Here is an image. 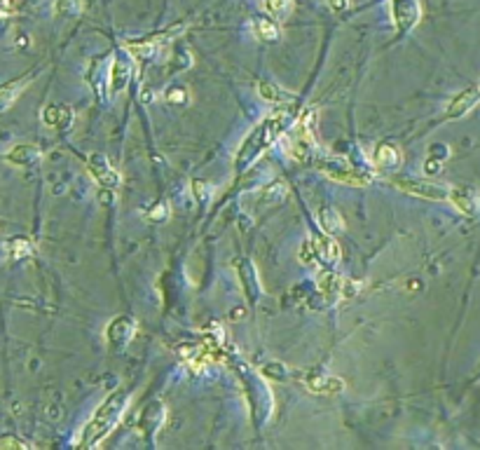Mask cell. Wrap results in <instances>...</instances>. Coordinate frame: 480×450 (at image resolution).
Listing matches in <instances>:
<instances>
[{
    "label": "cell",
    "mask_w": 480,
    "mask_h": 450,
    "mask_svg": "<svg viewBox=\"0 0 480 450\" xmlns=\"http://www.w3.org/2000/svg\"><path fill=\"white\" fill-rule=\"evenodd\" d=\"M291 120H293V113L288 108H284L258 122V125L249 132V137L244 139V144L239 146V150L235 155V169L237 171L249 169L265 150H269V148L279 141V137L286 132L288 125H291Z\"/></svg>",
    "instance_id": "obj_1"
},
{
    "label": "cell",
    "mask_w": 480,
    "mask_h": 450,
    "mask_svg": "<svg viewBox=\"0 0 480 450\" xmlns=\"http://www.w3.org/2000/svg\"><path fill=\"white\" fill-rule=\"evenodd\" d=\"M129 408V392L127 390H118L103 401L98 408L94 410L91 420L85 424L82 434L75 446L78 448H96L106 436L120 424V420L125 417V410Z\"/></svg>",
    "instance_id": "obj_2"
},
{
    "label": "cell",
    "mask_w": 480,
    "mask_h": 450,
    "mask_svg": "<svg viewBox=\"0 0 480 450\" xmlns=\"http://www.w3.org/2000/svg\"><path fill=\"white\" fill-rule=\"evenodd\" d=\"M237 378L242 382L246 392V401H249L251 415H254L256 424H263L272 413V392L267 390V385L263 382L260 375H256L246 363H237Z\"/></svg>",
    "instance_id": "obj_3"
},
{
    "label": "cell",
    "mask_w": 480,
    "mask_h": 450,
    "mask_svg": "<svg viewBox=\"0 0 480 450\" xmlns=\"http://www.w3.org/2000/svg\"><path fill=\"white\" fill-rule=\"evenodd\" d=\"M132 76H134V57L127 52V49H120L115 52V59L110 64V71H108V89L113 96L122 94L129 83H132Z\"/></svg>",
    "instance_id": "obj_4"
},
{
    "label": "cell",
    "mask_w": 480,
    "mask_h": 450,
    "mask_svg": "<svg viewBox=\"0 0 480 450\" xmlns=\"http://www.w3.org/2000/svg\"><path fill=\"white\" fill-rule=\"evenodd\" d=\"M134 333H136V319L120 314L106 326V345L110 352H122L129 343H132Z\"/></svg>",
    "instance_id": "obj_5"
},
{
    "label": "cell",
    "mask_w": 480,
    "mask_h": 450,
    "mask_svg": "<svg viewBox=\"0 0 480 450\" xmlns=\"http://www.w3.org/2000/svg\"><path fill=\"white\" fill-rule=\"evenodd\" d=\"M391 183L398 190L415 197H422V200H432V202H447L450 197V188H443V186H434V183H424L417 181V178H403V176H393Z\"/></svg>",
    "instance_id": "obj_6"
},
{
    "label": "cell",
    "mask_w": 480,
    "mask_h": 450,
    "mask_svg": "<svg viewBox=\"0 0 480 450\" xmlns=\"http://www.w3.org/2000/svg\"><path fill=\"white\" fill-rule=\"evenodd\" d=\"M389 15L401 33H408L422 19L420 0H389Z\"/></svg>",
    "instance_id": "obj_7"
},
{
    "label": "cell",
    "mask_w": 480,
    "mask_h": 450,
    "mask_svg": "<svg viewBox=\"0 0 480 450\" xmlns=\"http://www.w3.org/2000/svg\"><path fill=\"white\" fill-rule=\"evenodd\" d=\"M87 169H89L91 178H94L103 190H118L122 186L120 171L115 169V166L110 164V159L106 155H101V153H94V155L87 159Z\"/></svg>",
    "instance_id": "obj_8"
},
{
    "label": "cell",
    "mask_w": 480,
    "mask_h": 450,
    "mask_svg": "<svg viewBox=\"0 0 480 450\" xmlns=\"http://www.w3.org/2000/svg\"><path fill=\"white\" fill-rule=\"evenodd\" d=\"M321 171L328 178H333L335 183H344V186H354V188H366L368 183L373 181V174L363 169H356V166H340V164H321Z\"/></svg>",
    "instance_id": "obj_9"
},
{
    "label": "cell",
    "mask_w": 480,
    "mask_h": 450,
    "mask_svg": "<svg viewBox=\"0 0 480 450\" xmlns=\"http://www.w3.org/2000/svg\"><path fill=\"white\" fill-rule=\"evenodd\" d=\"M305 385L307 390L314 394H323V397H335V394L344 392V380L337 378V375H328V373H310L305 375Z\"/></svg>",
    "instance_id": "obj_10"
},
{
    "label": "cell",
    "mask_w": 480,
    "mask_h": 450,
    "mask_svg": "<svg viewBox=\"0 0 480 450\" xmlns=\"http://www.w3.org/2000/svg\"><path fill=\"white\" fill-rule=\"evenodd\" d=\"M373 166L377 171H384V174L396 171L401 166V150H398V146L391 144V141L377 144V148L373 150Z\"/></svg>",
    "instance_id": "obj_11"
},
{
    "label": "cell",
    "mask_w": 480,
    "mask_h": 450,
    "mask_svg": "<svg viewBox=\"0 0 480 450\" xmlns=\"http://www.w3.org/2000/svg\"><path fill=\"white\" fill-rule=\"evenodd\" d=\"M237 272L239 279H242V291L246 300H249V305H256L258 298H260V282H258L256 265L249 258H242V261H237Z\"/></svg>",
    "instance_id": "obj_12"
},
{
    "label": "cell",
    "mask_w": 480,
    "mask_h": 450,
    "mask_svg": "<svg viewBox=\"0 0 480 450\" xmlns=\"http://www.w3.org/2000/svg\"><path fill=\"white\" fill-rule=\"evenodd\" d=\"M478 101H480V89L471 87V89L459 92V94H454L452 101L447 103L445 118H447V120H459V118H464L466 113H471V110L478 106Z\"/></svg>",
    "instance_id": "obj_13"
},
{
    "label": "cell",
    "mask_w": 480,
    "mask_h": 450,
    "mask_svg": "<svg viewBox=\"0 0 480 450\" xmlns=\"http://www.w3.org/2000/svg\"><path fill=\"white\" fill-rule=\"evenodd\" d=\"M167 420V408H164L162 401H152L145 406V410L141 413V420H139V431L143 436L148 434H155V431L162 427V422Z\"/></svg>",
    "instance_id": "obj_14"
},
{
    "label": "cell",
    "mask_w": 480,
    "mask_h": 450,
    "mask_svg": "<svg viewBox=\"0 0 480 450\" xmlns=\"http://www.w3.org/2000/svg\"><path fill=\"white\" fill-rule=\"evenodd\" d=\"M447 202H452L466 216H480V193L471 188H450Z\"/></svg>",
    "instance_id": "obj_15"
},
{
    "label": "cell",
    "mask_w": 480,
    "mask_h": 450,
    "mask_svg": "<svg viewBox=\"0 0 480 450\" xmlns=\"http://www.w3.org/2000/svg\"><path fill=\"white\" fill-rule=\"evenodd\" d=\"M42 122L52 129H69L73 125V108L66 106V103H52L42 110Z\"/></svg>",
    "instance_id": "obj_16"
},
{
    "label": "cell",
    "mask_w": 480,
    "mask_h": 450,
    "mask_svg": "<svg viewBox=\"0 0 480 450\" xmlns=\"http://www.w3.org/2000/svg\"><path fill=\"white\" fill-rule=\"evenodd\" d=\"M344 282L347 279H342L340 275H335V272H321L319 275V279H317V288H319V293L323 295L326 300H344Z\"/></svg>",
    "instance_id": "obj_17"
},
{
    "label": "cell",
    "mask_w": 480,
    "mask_h": 450,
    "mask_svg": "<svg viewBox=\"0 0 480 450\" xmlns=\"http://www.w3.org/2000/svg\"><path fill=\"white\" fill-rule=\"evenodd\" d=\"M42 157L40 148L33 144H17L15 148L8 150V162L15 166H33L38 164Z\"/></svg>",
    "instance_id": "obj_18"
},
{
    "label": "cell",
    "mask_w": 480,
    "mask_h": 450,
    "mask_svg": "<svg viewBox=\"0 0 480 450\" xmlns=\"http://www.w3.org/2000/svg\"><path fill=\"white\" fill-rule=\"evenodd\" d=\"M314 249H317V258L326 265H335L340 261V246L333 239V235H321V237H312Z\"/></svg>",
    "instance_id": "obj_19"
},
{
    "label": "cell",
    "mask_w": 480,
    "mask_h": 450,
    "mask_svg": "<svg viewBox=\"0 0 480 450\" xmlns=\"http://www.w3.org/2000/svg\"><path fill=\"white\" fill-rule=\"evenodd\" d=\"M286 195H288L286 183L274 181V183H269V186H265L260 193L256 195V202H258V207H276L286 200Z\"/></svg>",
    "instance_id": "obj_20"
},
{
    "label": "cell",
    "mask_w": 480,
    "mask_h": 450,
    "mask_svg": "<svg viewBox=\"0 0 480 450\" xmlns=\"http://www.w3.org/2000/svg\"><path fill=\"white\" fill-rule=\"evenodd\" d=\"M30 78H19V80H10V83L0 85V113L8 110L17 98L21 96V92L28 87Z\"/></svg>",
    "instance_id": "obj_21"
},
{
    "label": "cell",
    "mask_w": 480,
    "mask_h": 450,
    "mask_svg": "<svg viewBox=\"0 0 480 450\" xmlns=\"http://www.w3.org/2000/svg\"><path fill=\"white\" fill-rule=\"evenodd\" d=\"M319 225H321V230L326 232V235H340V232L344 230V220L340 211H335V209L330 207H321L319 209Z\"/></svg>",
    "instance_id": "obj_22"
},
{
    "label": "cell",
    "mask_w": 480,
    "mask_h": 450,
    "mask_svg": "<svg viewBox=\"0 0 480 450\" xmlns=\"http://www.w3.org/2000/svg\"><path fill=\"white\" fill-rule=\"evenodd\" d=\"M125 49L132 54L134 61L145 64V61H152L157 57V40H132L127 42Z\"/></svg>",
    "instance_id": "obj_23"
},
{
    "label": "cell",
    "mask_w": 480,
    "mask_h": 450,
    "mask_svg": "<svg viewBox=\"0 0 480 450\" xmlns=\"http://www.w3.org/2000/svg\"><path fill=\"white\" fill-rule=\"evenodd\" d=\"M251 31H254L256 38H260L265 42L279 40V26H276L272 19H265V17H260V19H254V24H251Z\"/></svg>",
    "instance_id": "obj_24"
},
{
    "label": "cell",
    "mask_w": 480,
    "mask_h": 450,
    "mask_svg": "<svg viewBox=\"0 0 480 450\" xmlns=\"http://www.w3.org/2000/svg\"><path fill=\"white\" fill-rule=\"evenodd\" d=\"M258 94L269 103H286L288 98H291L279 85H274L272 80H260V83H258Z\"/></svg>",
    "instance_id": "obj_25"
},
{
    "label": "cell",
    "mask_w": 480,
    "mask_h": 450,
    "mask_svg": "<svg viewBox=\"0 0 480 450\" xmlns=\"http://www.w3.org/2000/svg\"><path fill=\"white\" fill-rule=\"evenodd\" d=\"M33 254V244L26 237H15L8 242V258L10 261H24Z\"/></svg>",
    "instance_id": "obj_26"
},
{
    "label": "cell",
    "mask_w": 480,
    "mask_h": 450,
    "mask_svg": "<svg viewBox=\"0 0 480 450\" xmlns=\"http://www.w3.org/2000/svg\"><path fill=\"white\" fill-rule=\"evenodd\" d=\"M293 8H295L293 0H265V10L272 17H276V19H288Z\"/></svg>",
    "instance_id": "obj_27"
},
{
    "label": "cell",
    "mask_w": 480,
    "mask_h": 450,
    "mask_svg": "<svg viewBox=\"0 0 480 450\" xmlns=\"http://www.w3.org/2000/svg\"><path fill=\"white\" fill-rule=\"evenodd\" d=\"M190 190H193L195 200L199 202V205H208V202H211L213 190H211V186H208V183L199 181V178H195V181L190 183Z\"/></svg>",
    "instance_id": "obj_28"
},
{
    "label": "cell",
    "mask_w": 480,
    "mask_h": 450,
    "mask_svg": "<svg viewBox=\"0 0 480 450\" xmlns=\"http://www.w3.org/2000/svg\"><path fill=\"white\" fill-rule=\"evenodd\" d=\"M54 12H57L59 17H78L80 12H82V3H80V0H57Z\"/></svg>",
    "instance_id": "obj_29"
},
{
    "label": "cell",
    "mask_w": 480,
    "mask_h": 450,
    "mask_svg": "<svg viewBox=\"0 0 480 450\" xmlns=\"http://www.w3.org/2000/svg\"><path fill=\"white\" fill-rule=\"evenodd\" d=\"M260 373L265 375V378H272V380H288V371H286V366L284 363H279V361H269V363H265V366L260 368Z\"/></svg>",
    "instance_id": "obj_30"
},
{
    "label": "cell",
    "mask_w": 480,
    "mask_h": 450,
    "mask_svg": "<svg viewBox=\"0 0 480 450\" xmlns=\"http://www.w3.org/2000/svg\"><path fill=\"white\" fill-rule=\"evenodd\" d=\"M164 98H167V103H174V106H186V103L190 101V92L186 87L174 85V87H169L167 92H164Z\"/></svg>",
    "instance_id": "obj_31"
},
{
    "label": "cell",
    "mask_w": 480,
    "mask_h": 450,
    "mask_svg": "<svg viewBox=\"0 0 480 450\" xmlns=\"http://www.w3.org/2000/svg\"><path fill=\"white\" fill-rule=\"evenodd\" d=\"M298 258H300V263H305V265H314L319 261L317 258V249H314V242H312V237L310 239H305L303 244H300V249H298Z\"/></svg>",
    "instance_id": "obj_32"
},
{
    "label": "cell",
    "mask_w": 480,
    "mask_h": 450,
    "mask_svg": "<svg viewBox=\"0 0 480 450\" xmlns=\"http://www.w3.org/2000/svg\"><path fill=\"white\" fill-rule=\"evenodd\" d=\"M30 443L17 436H0V450H28Z\"/></svg>",
    "instance_id": "obj_33"
},
{
    "label": "cell",
    "mask_w": 480,
    "mask_h": 450,
    "mask_svg": "<svg viewBox=\"0 0 480 450\" xmlns=\"http://www.w3.org/2000/svg\"><path fill=\"white\" fill-rule=\"evenodd\" d=\"M171 64H174L176 71H186L190 66V52H188V49H183V47H178L174 52V57H171Z\"/></svg>",
    "instance_id": "obj_34"
},
{
    "label": "cell",
    "mask_w": 480,
    "mask_h": 450,
    "mask_svg": "<svg viewBox=\"0 0 480 450\" xmlns=\"http://www.w3.org/2000/svg\"><path fill=\"white\" fill-rule=\"evenodd\" d=\"M441 171H443V159L429 155V159L424 162V174H427V176H438Z\"/></svg>",
    "instance_id": "obj_35"
},
{
    "label": "cell",
    "mask_w": 480,
    "mask_h": 450,
    "mask_svg": "<svg viewBox=\"0 0 480 450\" xmlns=\"http://www.w3.org/2000/svg\"><path fill=\"white\" fill-rule=\"evenodd\" d=\"M169 218V207L167 205H157L152 211H148V220H167Z\"/></svg>",
    "instance_id": "obj_36"
},
{
    "label": "cell",
    "mask_w": 480,
    "mask_h": 450,
    "mask_svg": "<svg viewBox=\"0 0 480 450\" xmlns=\"http://www.w3.org/2000/svg\"><path fill=\"white\" fill-rule=\"evenodd\" d=\"M432 157H438V159H443V162H445V159L450 157V148L443 146V144H434L432 146Z\"/></svg>",
    "instance_id": "obj_37"
},
{
    "label": "cell",
    "mask_w": 480,
    "mask_h": 450,
    "mask_svg": "<svg viewBox=\"0 0 480 450\" xmlns=\"http://www.w3.org/2000/svg\"><path fill=\"white\" fill-rule=\"evenodd\" d=\"M8 15H10V12H8V10H5V8H3V5H0V19H5V17H8Z\"/></svg>",
    "instance_id": "obj_38"
}]
</instances>
